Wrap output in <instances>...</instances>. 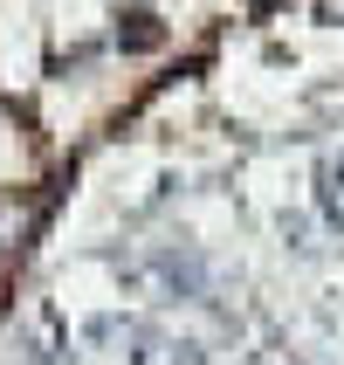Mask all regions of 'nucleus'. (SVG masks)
<instances>
[{
    "label": "nucleus",
    "mask_w": 344,
    "mask_h": 365,
    "mask_svg": "<svg viewBox=\"0 0 344 365\" xmlns=\"http://www.w3.org/2000/svg\"><path fill=\"white\" fill-rule=\"evenodd\" d=\"M118 276L138 289V297H152V304L200 297V262H193V255H179V248H138L131 262H118Z\"/></svg>",
    "instance_id": "f257e3e1"
},
{
    "label": "nucleus",
    "mask_w": 344,
    "mask_h": 365,
    "mask_svg": "<svg viewBox=\"0 0 344 365\" xmlns=\"http://www.w3.org/2000/svg\"><path fill=\"white\" fill-rule=\"evenodd\" d=\"M317 214L344 235V152H330V159L317 165Z\"/></svg>",
    "instance_id": "7ed1b4c3"
},
{
    "label": "nucleus",
    "mask_w": 344,
    "mask_h": 365,
    "mask_svg": "<svg viewBox=\"0 0 344 365\" xmlns=\"http://www.w3.org/2000/svg\"><path fill=\"white\" fill-rule=\"evenodd\" d=\"M124 365H207V351L179 331H152V324H131L124 331Z\"/></svg>",
    "instance_id": "f03ea898"
}]
</instances>
